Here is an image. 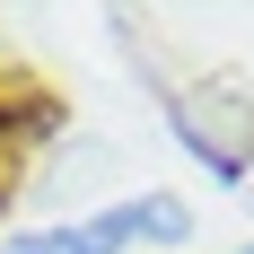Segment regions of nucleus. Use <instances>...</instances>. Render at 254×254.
Wrapping results in <instances>:
<instances>
[{
  "mask_svg": "<svg viewBox=\"0 0 254 254\" xmlns=\"http://www.w3.org/2000/svg\"><path fill=\"white\" fill-rule=\"evenodd\" d=\"M193 228V210L176 202V193H149V202H114V210H97V219H70V228H35V237H9L0 254H123V246H140V237H184Z\"/></svg>",
  "mask_w": 254,
  "mask_h": 254,
  "instance_id": "1",
  "label": "nucleus"
},
{
  "mask_svg": "<svg viewBox=\"0 0 254 254\" xmlns=\"http://www.w3.org/2000/svg\"><path fill=\"white\" fill-rule=\"evenodd\" d=\"M246 254H254V246H246Z\"/></svg>",
  "mask_w": 254,
  "mask_h": 254,
  "instance_id": "2",
  "label": "nucleus"
}]
</instances>
